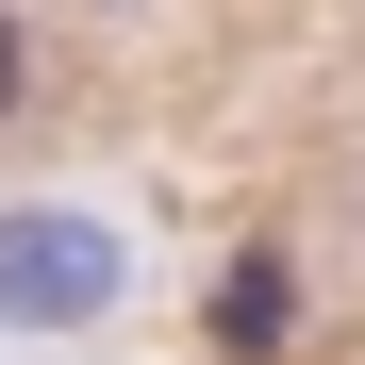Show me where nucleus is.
<instances>
[{
  "instance_id": "f257e3e1",
  "label": "nucleus",
  "mask_w": 365,
  "mask_h": 365,
  "mask_svg": "<svg viewBox=\"0 0 365 365\" xmlns=\"http://www.w3.org/2000/svg\"><path fill=\"white\" fill-rule=\"evenodd\" d=\"M133 316V232L100 200H0V332H116Z\"/></svg>"
},
{
  "instance_id": "f03ea898",
  "label": "nucleus",
  "mask_w": 365,
  "mask_h": 365,
  "mask_svg": "<svg viewBox=\"0 0 365 365\" xmlns=\"http://www.w3.org/2000/svg\"><path fill=\"white\" fill-rule=\"evenodd\" d=\"M216 332H232V349H282V266H232V299H216Z\"/></svg>"
},
{
  "instance_id": "7ed1b4c3",
  "label": "nucleus",
  "mask_w": 365,
  "mask_h": 365,
  "mask_svg": "<svg viewBox=\"0 0 365 365\" xmlns=\"http://www.w3.org/2000/svg\"><path fill=\"white\" fill-rule=\"evenodd\" d=\"M34 100V34H17V0H0V116Z\"/></svg>"
}]
</instances>
